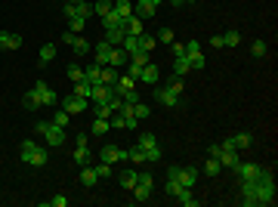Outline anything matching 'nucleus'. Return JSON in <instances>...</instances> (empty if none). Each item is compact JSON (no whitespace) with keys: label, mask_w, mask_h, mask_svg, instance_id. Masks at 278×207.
<instances>
[{"label":"nucleus","mask_w":278,"mask_h":207,"mask_svg":"<svg viewBox=\"0 0 278 207\" xmlns=\"http://www.w3.org/2000/svg\"><path fill=\"white\" fill-rule=\"evenodd\" d=\"M241 204L244 207H257V204H275V176L269 170L260 167L254 179L241 183Z\"/></svg>","instance_id":"1"},{"label":"nucleus","mask_w":278,"mask_h":207,"mask_svg":"<svg viewBox=\"0 0 278 207\" xmlns=\"http://www.w3.org/2000/svg\"><path fill=\"white\" fill-rule=\"evenodd\" d=\"M47 148H37L34 145V139H25L22 143V161L25 164H31V167H47Z\"/></svg>","instance_id":"2"},{"label":"nucleus","mask_w":278,"mask_h":207,"mask_svg":"<svg viewBox=\"0 0 278 207\" xmlns=\"http://www.w3.org/2000/svg\"><path fill=\"white\" fill-rule=\"evenodd\" d=\"M34 130L47 139V145H53V148L65 143V130H62V127H56L53 121H37V124H34Z\"/></svg>","instance_id":"3"},{"label":"nucleus","mask_w":278,"mask_h":207,"mask_svg":"<svg viewBox=\"0 0 278 207\" xmlns=\"http://www.w3.org/2000/svg\"><path fill=\"white\" fill-rule=\"evenodd\" d=\"M185 59H189L192 71H201V68L207 65V59H204V53H201V44H198V40H189V44H185Z\"/></svg>","instance_id":"4"},{"label":"nucleus","mask_w":278,"mask_h":207,"mask_svg":"<svg viewBox=\"0 0 278 207\" xmlns=\"http://www.w3.org/2000/svg\"><path fill=\"white\" fill-rule=\"evenodd\" d=\"M167 176H176L182 183V189H192L198 183V167H170V170H167Z\"/></svg>","instance_id":"5"},{"label":"nucleus","mask_w":278,"mask_h":207,"mask_svg":"<svg viewBox=\"0 0 278 207\" xmlns=\"http://www.w3.org/2000/svg\"><path fill=\"white\" fill-rule=\"evenodd\" d=\"M180 96H182V93H176L173 87H158V90H155V99H158L161 105H167V109H176V105L182 102Z\"/></svg>","instance_id":"6"},{"label":"nucleus","mask_w":278,"mask_h":207,"mask_svg":"<svg viewBox=\"0 0 278 207\" xmlns=\"http://www.w3.org/2000/svg\"><path fill=\"white\" fill-rule=\"evenodd\" d=\"M99 161H105V164L127 161V148H121V145H105V148H99Z\"/></svg>","instance_id":"7"},{"label":"nucleus","mask_w":278,"mask_h":207,"mask_svg":"<svg viewBox=\"0 0 278 207\" xmlns=\"http://www.w3.org/2000/svg\"><path fill=\"white\" fill-rule=\"evenodd\" d=\"M34 93H37V99H40V105H56V102H59L56 90L49 87L47 80H37V84H34Z\"/></svg>","instance_id":"8"},{"label":"nucleus","mask_w":278,"mask_h":207,"mask_svg":"<svg viewBox=\"0 0 278 207\" xmlns=\"http://www.w3.org/2000/svg\"><path fill=\"white\" fill-rule=\"evenodd\" d=\"M87 105H90V99H83V96H65L62 99V109L68 111V114H81V111H87Z\"/></svg>","instance_id":"9"},{"label":"nucleus","mask_w":278,"mask_h":207,"mask_svg":"<svg viewBox=\"0 0 278 207\" xmlns=\"http://www.w3.org/2000/svg\"><path fill=\"white\" fill-rule=\"evenodd\" d=\"M238 161H241V155H238V148H232V145H223V155H220V164L226 170H235L238 167Z\"/></svg>","instance_id":"10"},{"label":"nucleus","mask_w":278,"mask_h":207,"mask_svg":"<svg viewBox=\"0 0 278 207\" xmlns=\"http://www.w3.org/2000/svg\"><path fill=\"white\" fill-rule=\"evenodd\" d=\"M139 80L142 84H158V80H161V68H158L155 62H146L142 71H139Z\"/></svg>","instance_id":"11"},{"label":"nucleus","mask_w":278,"mask_h":207,"mask_svg":"<svg viewBox=\"0 0 278 207\" xmlns=\"http://www.w3.org/2000/svg\"><path fill=\"white\" fill-rule=\"evenodd\" d=\"M121 28H124V34H133V37H139L142 31H146V22H142L139 16H127Z\"/></svg>","instance_id":"12"},{"label":"nucleus","mask_w":278,"mask_h":207,"mask_svg":"<svg viewBox=\"0 0 278 207\" xmlns=\"http://www.w3.org/2000/svg\"><path fill=\"white\" fill-rule=\"evenodd\" d=\"M25 44L22 34H13V31H0V49H19Z\"/></svg>","instance_id":"13"},{"label":"nucleus","mask_w":278,"mask_h":207,"mask_svg":"<svg viewBox=\"0 0 278 207\" xmlns=\"http://www.w3.org/2000/svg\"><path fill=\"white\" fill-rule=\"evenodd\" d=\"M78 179H81V186H83V189H93V186H96V179H99V173H96V167L83 164L81 173H78Z\"/></svg>","instance_id":"14"},{"label":"nucleus","mask_w":278,"mask_h":207,"mask_svg":"<svg viewBox=\"0 0 278 207\" xmlns=\"http://www.w3.org/2000/svg\"><path fill=\"white\" fill-rule=\"evenodd\" d=\"M223 145H232V148H238V152H241V148H250V145H254V136H250V133H235L232 139H226Z\"/></svg>","instance_id":"15"},{"label":"nucleus","mask_w":278,"mask_h":207,"mask_svg":"<svg viewBox=\"0 0 278 207\" xmlns=\"http://www.w3.org/2000/svg\"><path fill=\"white\" fill-rule=\"evenodd\" d=\"M155 13H158V6H151L148 0H139V3L133 6V16H139L142 22H146V19H155Z\"/></svg>","instance_id":"16"},{"label":"nucleus","mask_w":278,"mask_h":207,"mask_svg":"<svg viewBox=\"0 0 278 207\" xmlns=\"http://www.w3.org/2000/svg\"><path fill=\"white\" fill-rule=\"evenodd\" d=\"M235 170H238V176H241V183H244V179H254L257 173H260V164H250V161H238V167H235Z\"/></svg>","instance_id":"17"},{"label":"nucleus","mask_w":278,"mask_h":207,"mask_svg":"<svg viewBox=\"0 0 278 207\" xmlns=\"http://www.w3.org/2000/svg\"><path fill=\"white\" fill-rule=\"evenodd\" d=\"M127 90H136V80H133L130 74H117V80H114V93L124 96Z\"/></svg>","instance_id":"18"},{"label":"nucleus","mask_w":278,"mask_h":207,"mask_svg":"<svg viewBox=\"0 0 278 207\" xmlns=\"http://www.w3.org/2000/svg\"><path fill=\"white\" fill-rule=\"evenodd\" d=\"M93 49H96V65H108V56H112V44H105V40H99V44L96 47H93Z\"/></svg>","instance_id":"19"},{"label":"nucleus","mask_w":278,"mask_h":207,"mask_svg":"<svg viewBox=\"0 0 278 207\" xmlns=\"http://www.w3.org/2000/svg\"><path fill=\"white\" fill-rule=\"evenodd\" d=\"M99 22H102V28H105V31H112V28H121V25H124V19H121V16H117L114 10H112V13H105Z\"/></svg>","instance_id":"20"},{"label":"nucleus","mask_w":278,"mask_h":207,"mask_svg":"<svg viewBox=\"0 0 278 207\" xmlns=\"http://www.w3.org/2000/svg\"><path fill=\"white\" fill-rule=\"evenodd\" d=\"M124 62H127V53H124L121 47H114V49H112V56H108V65L121 71V68H124Z\"/></svg>","instance_id":"21"},{"label":"nucleus","mask_w":278,"mask_h":207,"mask_svg":"<svg viewBox=\"0 0 278 207\" xmlns=\"http://www.w3.org/2000/svg\"><path fill=\"white\" fill-rule=\"evenodd\" d=\"M22 105H25V111H37V109H40V99H37V93H34V87L22 96Z\"/></svg>","instance_id":"22"},{"label":"nucleus","mask_w":278,"mask_h":207,"mask_svg":"<svg viewBox=\"0 0 278 207\" xmlns=\"http://www.w3.org/2000/svg\"><path fill=\"white\" fill-rule=\"evenodd\" d=\"M108 130H112V124H108L105 118H93V124H90V133L93 136H105Z\"/></svg>","instance_id":"23"},{"label":"nucleus","mask_w":278,"mask_h":207,"mask_svg":"<svg viewBox=\"0 0 278 207\" xmlns=\"http://www.w3.org/2000/svg\"><path fill=\"white\" fill-rule=\"evenodd\" d=\"M112 10L121 16V19H127V16H133V3L130 0H112Z\"/></svg>","instance_id":"24"},{"label":"nucleus","mask_w":278,"mask_h":207,"mask_svg":"<svg viewBox=\"0 0 278 207\" xmlns=\"http://www.w3.org/2000/svg\"><path fill=\"white\" fill-rule=\"evenodd\" d=\"M83 80H90V84H102V65H90V68L83 71Z\"/></svg>","instance_id":"25"},{"label":"nucleus","mask_w":278,"mask_h":207,"mask_svg":"<svg viewBox=\"0 0 278 207\" xmlns=\"http://www.w3.org/2000/svg\"><path fill=\"white\" fill-rule=\"evenodd\" d=\"M71 47H74V56H87L90 49H93V47H90V40H83L81 34H74V40H71Z\"/></svg>","instance_id":"26"},{"label":"nucleus","mask_w":278,"mask_h":207,"mask_svg":"<svg viewBox=\"0 0 278 207\" xmlns=\"http://www.w3.org/2000/svg\"><path fill=\"white\" fill-rule=\"evenodd\" d=\"M121 49H124L127 56H133V53L139 49V37H133V34H124V40H121Z\"/></svg>","instance_id":"27"},{"label":"nucleus","mask_w":278,"mask_h":207,"mask_svg":"<svg viewBox=\"0 0 278 207\" xmlns=\"http://www.w3.org/2000/svg\"><path fill=\"white\" fill-rule=\"evenodd\" d=\"M133 186H136V170H124L121 173V189L124 192H133Z\"/></svg>","instance_id":"28"},{"label":"nucleus","mask_w":278,"mask_h":207,"mask_svg":"<svg viewBox=\"0 0 278 207\" xmlns=\"http://www.w3.org/2000/svg\"><path fill=\"white\" fill-rule=\"evenodd\" d=\"M176 201H180L182 207H195V204H198V198H195V192H192V189H182V192L176 195Z\"/></svg>","instance_id":"29"},{"label":"nucleus","mask_w":278,"mask_h":207,"mask_svg":"<svg viewBox=\"0 0 278 207\" xmlns=\"http://www.w3.org/2000/svg\"><path fill=\"white\" fill-rule=\"evenodd\" d=\"M238 44H241V31L238 28H229L223 34V47H238Z\"/></svg>","instance_id":"30"},{"label":"nucleus","mask_w":278,"mask_h":207,"mask_svg":"<svg viewBox=\"0 0 278 207\" xmlns=\"http://www.w3.org/2000/svg\"><path fill=\"white\" fill-rule=\"evenodd\" d=\"M164 192L170 195V198H176V195L182 192V183H180V179H176V176H167V183H164Z\"/></svg>","instance_id":"31"},{"label":"nucleus","mask_w":278,"mask_h":207,"mask_svg":"<svg viewBox=\"0 0 278 207\" xmlns=\"http://www.w3.org/2000/svg\"><path fill=\"white\" fill-rule=\"evenodd\" d=\"M148 192H151V186H142V183H136V186H133V201H136V204L148 201Z\"/></svg>","instance_id":"32"},{"label":"nucleus","mask_w":278,"mask_h":207,"mask_svg":"<svg viewBox=\"0 0 278 207\" xmlns=\"http://www.w3.org/2000/svg\"><path fill=\"white\" fill-rule=\"evenodd\" d=\"M121 40H124V28H112V31H105V44L121 47Z\"/></svg>","instance_id":"33"},{"label":"nucleus","mask_w":278,"mask_h":207,"mask_svg":"<svg viewBox=\"0 0 278 207\" xmlns=\"http://www.w3.org/2000/svg\"><path fill=\"white\" fill-rule=\"evenodd\" d=\"M127 161H133V164H146V152H142V145L127 148Z\"/></svg>","instance_id":"34"},{"label":"nucleus","mask_w":278,"mask_h":207,"mask_svg":"<svg viewBox=\"0 0 278 207\" xmlns=\"http://www.w3.org/2000/svg\"><path fill=\"white\" fill-rule=\"evenodd\" d=\"M53 59H56V47L53 44H44V47H40V65L53 62Z\"/></svg>","instance_id":"35"},{"label":"nucleus","mask_w":278,"mask_h":207,"mask_svg":"<svg viewBox=\"0 0 278 207\" xmlns=\"http://www.w3.org/2000/svg\"><path fill=\"white\" fill-rule=\"evenodd\" d=\"M53 124H56V127H62V130H65V127H68V124H71V114L65 111V109H59V111L53 114Z\"/></svg>","instance_id":"36"},{"label":"nucleus","mask_w":278,"mask_h":207,"mask_svg":"<svg viewBox=\"0 0 278 207\" xmlns=\"http://www.w3.org/2000/svg\"><path fill=\"white\" fill-rule=\"evenodd\" d=\"M74 164H78V167L90 164V148L87 145H78V152H74Z\"/></svg>","instance_id":"37"},{"label":"nucleus","mask_w":278,"mask_h":207,"mask_svg":"<svg viewBox=\"0 0 278 207\" xmlns=\"http://www.w3.org/2000/svg\"><path fill=\"white\" fill-rule=\"evenodd\" d=\"M105 13H112V0H96V3H93V16L102 19Z\"/></svg>","instance_id":"38"},{"label":"nucleus","mask_w":278,"mask_h":207,"mask_svg":"<svg viewBox=\"0 0 278 207\" xmlns=\"http://www.w3.org/2000/svg\"><path fill=\"white\" fill-rule=\"evenodd\" d=\"M173 71H176V78H182V74H189L192 71V65H189V59H173Z\"/></svg>","instance_id":"39"},{"label":"nucleus","mask_w":278,"mask_h":207,"mask_svg":"<svg viewBox=\"0 0 278 207\" xmlns=\"http://www.w3.org/2000/svg\"><path fill=\"white\" fill-rule=\"evenodd\" d=\"M90 93H93V84H90V80H78V84H74V96L90 99Z\"/></svg>","instance_id":"40"},{"label":"nucleus","mask_w":278,"mask_h":207,"mask_svg":"<svg viewBox=\"0 0 278 207\" xmlns=\"http://www.w3.org/2000/svg\"><path fill=\"white\" fill-rule=\"evenodd\" d=\"M204 173H207V176H216V173H223V164L216 158H207L204 161Z\"/></svg>","instance_id":"41"},{"label":"nucleus","mask_w":278,"mask_h":207,"mask_svg":"<svg viewBox=\"0 0 278 207\" xmlns=\"http://www.w3.org/2000/svg\"><path fill=\"white\" fill-rule=\"evenodd\" d=\"M266 40H254V44H250V56H254V59H263L266 56Z\"/></svg>","instance_id":"42"},{"label":"nucleus","mask_w":278,"mask_h":207,"mask_svg":"<svg viewBox=\"0 0 278 207\" xmlns=\"http://www.w3.org/2000/svg\"><path fill=\"white\" fill-rule=\"evenodd\" d=\"M83 28H87V19H81V16H71V19H68V31H74V34H81Z\"/></svg>","instance_id":"43"},{"label":"nucleus","mask_w":278,"mask_h":207,"mask_svg":"<svg viewBox=\"0 0 278 207\" xmlns=\"http://www.w3.org/2000/svg\"><path fill=\"white\" fill-rule=\"evenodd\" d=\"M117 74H121L117 68H112V65H102V84H114Z\"/></svg>","instance_id":"44"},{"label":"nucleus","mask_w":278,"mask_h":207,"mask_svg":"<svg viewBox=\"0 0 278 207\" xmlns=\"http://www.w3.org/2000/svg\"><path fill=\"white\" fill-rule=\"evenodd\" d=\"M133 114H136V121H146L151 111H148V105H146V102H142V99H139V102L133 105Z\"/></svg>","instance_id":"45"},{"label":"nucleus","mask_w":278,"mask_h":207,"mask_svg":"<svg viewBox=\"0 0 278 207\" xmlns=\"http://www.w3.org/2000/svg\"><path fill=\"white\" fill-rule=\"evenodd\" d=\"M155 44H158V40L151 37V34H146V31L139 34V49H146V53H148V49H155Z\"/></svg>","instance_id":"46"},{"label":"nucleus","mask_w":278,"mask_h":207,"mask_svg":"<svg viewBox=\"0 0 278 207\" xmlns=\"http://www.w3.org/2000/svg\"><path fill=\"white\" fill-rule=\"evenodd\" d=\"M155 40H158V44H173V28H161L155 34Z\"/></svg>","instance_id":"47"},{"label":"nucleus","mask_w":278,"mask_h":207,"mask_svg":"<svg viewBox=\"0 0 278 207\" xmlns=\"http://www.w3.org/2000/svg\"><path fill=\"white\" fill-rule=\"evenodd\" d=\"M139 145H142V148L158 145V136H155V133H142V136H139Z\"/></svg>","instance_id":"48"},{"label":"nucleus","mask_w":278,"mask_h":207,"mask_svg":"<svg viewBox=\"0 0 278 207\" xmlns=\"http://www.w3.org/2000/svg\"><path fill=\"white\" fill-rule=\"evenodd\" d=\"M65 74H68L74 84H78V80H83V68H78V65H68V71H65Z\"/></svg>","instance_id":"49"},{"label":"nucleus","mask_w":278,"mask_h":207,"mask_svg":"<svg viewBox=\"0 0 278 207\" xmlns=\"http://www.w3.org/2000/svg\"><path fill=\"white\" fill-rule=\"evenodd\" d=\"M96 173H99V179H105V176H112V164H105V161H99V164H96Z\"/></svg>","instance_id":"50"},{"label":"nucleus","mask_w":278,"mask_h":207,"mask_svg":"<svg viewBox=\"0 0 278 207\" xmlns=\"http://www.w3.org/2000/svg\"><path fill=\"white\" fill-rule=\"evenodd\" d=\"M130 62H136V65H146V62H148V53H146V49H136V53L130 56Z\"/></svg>","instance_id":"51"},{"label":"nucleus","mask_w":278,"mask_h":207,"mask_svg":"<svg viewBox=\"0 0 278 207\" xmlns=\"http://www.w3.org/2000/svg\"><path fill=\"white\" fill-rule=\"evenodd\" d=\"M112 114H114V111L108 109V105H102V102H96V118H105V121H108V118H112Z\"/></svg>","instance_id":"52"},{"label":"nucleus","mask_w":278,"mask_h":207,"mask_svg":"<svg viewBox=\"0 0 278 207\" xmlns=\"http://www.w3.org/2000/svg\"><path fill=\"white\" fill-rule=\"evenodd\" d=\"M121 99H124V102H127V105H136V102H139V99H142V96L136 93V90H127V93H124Z\"/></svg>","instance_id":"53"},{"label":"nucleus","mask_w":278,"mask_h":207,"mask_svg":"<svg viewBox=\"0 0 278 207\" xmlns=\"http://www.w3.org/2000/svg\"><path fill=\"white\" fill-rule=\"evenodd\" d=\"M220 155H223V145L216 143V145H207V158H216L220 161Z\"/></svg>","instance_id":"54"},{"label":"nucleus","mask_w":278,"mask_h":207,"mask_svg":"<svg viewBox=\"0 0 278 207\" xmlns=\"http://www.w3.org/2000/svg\"><path fill=\"white\" fill-rule=\"evenodd\" d=\"M170 49H173V59H182V56H185V44H176V40H173Z\"/></svg>","instance_id":"55"},{"label":"nucleus","mask_w":278,"mask_h":207,"mask_svg":"<svg viewBox=\"0 0 278 207\" xmlns=\"http://www.w3.org/2000/svg\"><path fill=\"white\" fill-rule=\"evenodd\" d=\"M139 71H142V65H136V62H130V65H127V74H130L133 80H139Z\"/></svg>","instance_id":"56"},{"label":"nucleus","mask_w":278,"mask_h":207,"mask_svg":"<svg viewBox=\"0 0 278 207\" xmlns=\"http://www.w3.org/2000/svg\"><path fill=\"white\" fill-rule=\"evenodd\" d=\"M49 204H53V207H65V204H68V198H65V195H53V198H49Z\"/></svg>","instance_id":"57"},{"label":"nucleus","mask_w":278,"mask_h":207,"mask_svg":"<svg viewBox=\"0 0 278 207\" xmlns=\"http://www.w3.org/2000/svg\"><path fill=\"white\" fill-rule=\"evenodd\" d=\"M210 47H216V49H223V34H213V37H210Z\"/></svg>","instance_id":"58"},{"label":"nucleus","mask_w":278,"mask_h":207,"mask_svg":"<svg viewBox=\"0 0 278 207\" xmlns=\"http://www.w3.org/2000/svg\"><path fill=\"white\" fill-rule=\"evenodd\" d=\"M71 40H74V31H65V34H62V44L71 47Z\"/></svg>","instance_id":"59"},{"label":"nucleus","mask_w":278,"mask_h":207,"mask_svg":"<svg viewBox=\"0 0 278 207\" xmlns=\"http://www.w3.org/2000/svg\"><path fill=\"white\" fill-rule=\"evenodd\" d=\"M164 3H170V6H176V10H180V6H185V0H164Z\"/></svg>","instance_id":"60"},{"label":"nucleus","mask_w":278,"mask_h":207,"mask_svg":"<svg viewBox=\"0 0 278 207\" xmlns=\"http://www.w3.org/2000/svg\"><path fill=\"white\" fill-rule=\"evenodd\" d=\"M148 3H151V6H161V3H164V0H148Z\"/></svg>","instance_id":"61"},{"label":"nucleus","mask_w":278,"mask_h":207,"mask_svg":"<svg viewBox=\"0 0 278 207\" xmlns=\"http://www.w3.org/2000/svg\"><path fill=\"white\" fill-rule=\"evenodd\" d=\"M65 3H83V0H65Z\"/></svg>","instance_id":"62"},{"label":"nucleus","mask_w":278,"mask_h":207,"mask_svg":"<svg viewBox=\"0 0 278 207\" xmlns=\"http://www.w3.org/2000/svg\"><path fill=\"white\" fill-rule=\"evenodd\" d=\"M185 3H198V0H185Z\"/></svg>","instance_id":"63"}]
</instances>
